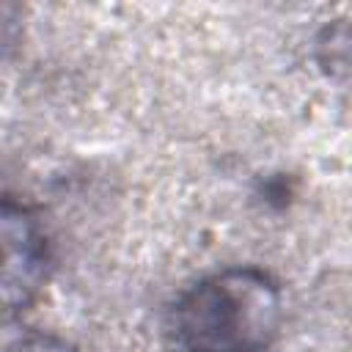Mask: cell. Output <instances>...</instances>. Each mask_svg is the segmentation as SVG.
<instances>
[{
	"instance_id": "1",
	"label": "cell",
	"mask_w": 352,
	"mask_h": 352,
	"mask_svg": "<svg viewBox=\"0 0 352 352\" xmlns=\"http://www.w3.org/2000/svg\"><path fill=\"white\" fill-rule=\"evenodd\" d=\"M280 289L256 267H228L184 289L168 311L170 352H267L280 324Z\"/></svg>"
},
{
	"instance_id": "2",
	"label": "cell",
	"mask_w": 352,
	"mask_h": 352,
	"mask_svg": "<svg viewBox=\"0 0 352 352\" xmlns=\"http://www.w3.org/2000/svg\"><path fill=\"white\" fill-rule=\"evenodd\" d=\"M3 239H6V302L22 308L41 286L47 270V245L28 209L6 201L3 209Z\"/></svg>"
},
{
	"instance_id": "3",
	"label": "cell",
	"mask_w": 352,
	"mask_h": 352,
	"mask_svg": "<svg viewBox=\"0 0 352 352\" xmlns=\"http://www.w3.org/2000/svg\"><path fill=\"white\" fill-rule=\"evenodd\" d=\"M22 352H69V349L52 338H36V341L22 344Z\"/></svg>"
}]
</instances>
